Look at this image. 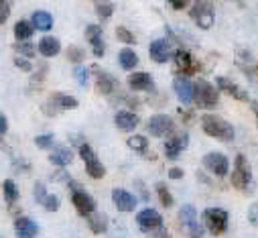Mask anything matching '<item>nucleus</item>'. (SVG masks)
Instances as JSON below:
<instances>
[{"mask_svg": "<svg viewBox=\"0 0 258 238\" xmlns=\"http://www.w3.org/2000/svg\"><path fill=\"white\" fill-rule=\"evenodd\" d=\"M228 212L222 210V208H208L204 210L202 214V220H204V226L212 232V234H224L228 230Z\"/></svg>", "mask_w": 258, "mask_h": 238, "instance_id": "4", "label": "nucleus"}, {"mask_svg": "<svg viewBox=\"0 0 258 238\" xmlns=\"http://www.w3.org/2000/svg\"><path fill=\"white\" fill-rule=\"evenodd\" d=\"M41 206H43L47 212H57V210H59V198H57V196H49V194H47V198L43 200V204H41Z\"/></svg>", "mask_w": 258, "mask_h": 238, "instance_id": "38", "label": "nucleus"}, {"mask_svg": "<svg viewBox=\"0 0 258 238\" xmlns=\"http://www.w3.org/2000/svg\"><path fill=\"white\" fill-rule=\"evenodd\" d=\"M126 143H128V147H131L133 151H139V153L147 151V147H149V139H145L143 135H135V137L128 139Z\"/></svg>", "mask_w": 258, "mask_h": 238, "instance_id": "30", "label": "nucleus"}, {"mask_svg": "<svg viewBox=\"0 0 258 238\" xmlns=\"http://www.w3.org/2000/svg\"><path fill=\"white\" fill-rule=\"evenodd\" d=\"M250 222L252 224H258V204H254L250 208Z\"/></svg>", "mask_w": 258, "mask_h": 238, "instance_id": "45", "label": "nucleus"}, {"mask_svg": "<svg viewBox=\"0 0 258 238\" xmlns=\"http://www.w3.org/2000/svg\"><path fill=\"white\" fill-rule=\"evenodd\" d=\"M11 17V0H0V25Z\"/></svg>", "mask_w": 258, "mask_h": 238, "instance_id": "39", "label": "nucleus"}, {"mask_svg": "<svg viewBox=\"0 0 258 238\" xmlns=\"http://www.w3.org/2000/svg\"><path fill=\"white\" fill-rule=\"evenodd\" d=\"M53 135H39V137H35V145L39 147V149H51L53 147Z\"/></svg>", "mask_w": 258, "mask_h": 238, "instance_id": "37", "label": "nucleus"}, {"mask_svg": "<svg viewBox=\"0 0 258 238\" xmlns=\"http://www.w3.org/2000/svg\"><path fill=\"white\" fill-rule=\"evenodd\" d=\"M59 49H61V45H59V39H55V37H43L39 41V51L43 57H55L59 53Z\"/></svg>", "mask_w": 258, "mask_h": 238, "instance_id": "23", "label": "nucleus"}, {"mask_svg": "<svg viewBox=\"0 0 258 238\" xmlns=\"http://www.w3.org/2000/svg\"><path fill=\"white\" fill-rule=\"evenodd\" d=\"M72 204L76 206V210H78L82 216H90V214L94 212V208H96L94 198H92L90 194H86L82 188L72 192Z\"/></svg>", "mask_w": 258, "mask_h": 238, "instance_id": "11", "label": "nucleus"}, {"mask_svg": "<svg viewBox=\"0 0 258 238\" xmlns=\"http://www.w3.org/2000/svg\"><path fill=\"white\" fill-rule=\"evenodd\" d=\"M128 86L137 92H155V82H153V76L147 74V72H139V74H133L128 78Z\"/></svg>", "mask_w": 258, "mask_h": 238, "instance_id": "15", "label": "nucleus"}, {"mask_svg": "<svg viewBox=\"0 0 258 238\" xmlns=\"http://www.w3.org/2000/svg\"><path fill=\"white\" fill-rule=\"evenodd\" d=\"M116 37L122 41V43H128V45H133V43H137V39H135V35L128 31V29H124V27H118L116 29Z\"/></svg>", "mask_w": 258, "mask_h": 238, "instance_id": "36", "label": "nucleus"}, {"mask_svg": "<svg viewBox=\"0 0 258 238\" xmlns=\"http://www.w3.org/2000/svg\"><path fill=\"white\" fill-rule=\"evenodd\" d=\"M118 62H120V68L122 70H135L137 64H139V57L133 49H122L118 53Z\"/></svg>", "mask_w": 258, "mask_h": 238, "instance_id": "24", "label": "nucleus"}, {"mask_svg": "<svg viewBox=\"0 0 258 238\" xmlns=\"http://www.w3.org/2000/svg\"><path fill=\"white\" fill-rule=\"evenodd\" d=\"M169 3L173 5V9H175V11H183V9H187L189 0H169Z\"/></svg>", "mask_w": 258, "mask_h": 238, "instance_id": "43", "label": "nucleus"}, {"mask_svg": "<svg viewBox=\"0 0 258 238\" xmlns=\"http://www.w3.org/2000/svg\"><path fill=\"white\" fill-rule=\"evenodd\" d=\"M149 53H151V59L155 64H167L171 59V45L165 39H157V41L151 43Z\"/></svg>", "mask_w": 258, "mask_h": 238, "instance_id": "13", "label": "nucleus"}, {"mask_svg": "<svg viewBox=\"0 0 258 238\" xmlns=\"http://www.w3.org/2000/svg\"><path fill=\"white\" fill-rule=\"evenodd\" d=\"M204 165H206V169L208 171H212L216 177H224V175H228V171H230V163H228V157L226 155H222V153H208L206 157H204Z\"/></svg>", "mask_w": 258, "mask_h": 238, "instance_id": "7", "label": "nucleus"}, {"mask_svg": "<svg viewBox=\"0 0 258 238\" xmlns=\"http://www.w3.org/2000/svg\"><path fill=\"white\" fill-rule=\"evenodd\" d=\"M15 64H17V68H21L23 72H31V64L27 62V59H23L21 55H19V57H15Z\"/></svg>", "mask_w": 258, "mask_h": 238, "instance_id": "42", "label": "nucleus"}, {"mask_svg": "<svg viewBox=\"0 0 258 238\" xmlns=\"http://www.w3.org/2000/svg\"><path fill=\"white\" fill-rule=\"evenodd\" d=\"M86 37H88V41H90V45H92L94 55H96V57H102L104 51H106V45H104V39H102V29H100V25H88Z\"/></svg>", "mask_w": 258, "mask_h": 238, "instance_id": "16", "label": "nucleus"}, {"mask_svg": "<svg viewBox=\"0 0 258 238\" xmlns=\"http://www.w3.org/2000/svg\"><path fill=\"white\" fill-rule=\"evenodd\" d=\"M112 202H114L116 210H120V212H133L137 208V198L133 194H128L126 190H114Z\"/></svg>", "mask_w": 258, "mask_h": 238, "instance_id": "14", "label": "nucleus"}, {"mask_svg": "<svg viewBox=\"0 0 258 238\" xmlns=\"http://www.w3.org/2000/svg\"><path fill=\"white\" fill-rule=\"evenodd\" d=\"M7 131H9V123H7V118L0 114V135H7Z\"/></svg>", "mask_w": 258, "mask_h": 238, "instance_id": "46", "label": "nucleus"}, {"mask_svg": "<svg viewBox=\"0 0 258 238\" xmlns=\"http://www.w3.org/2000/svg\"><path fill=\"white\" fill-rule=\"evenodd\" d=\"M3 190H5V200H7V204H9V206H11V204H15V202L19 200V190H17L15 182L7 180V182L3 184Z\"/></svg>", "mask_w": 258, "mask_h": 238, "instance_id": "29", "label": "nucleus"}, {"mask_svg": "<svg viewBox=\"0 0 258 238\" xmlns=\"http://www.w3.org/2000/svg\"><path fill=\"white\" fill-rule=\"evenodd\" d=\"M256 72H258V64H256Z\"/></svg>", "mask_w": 258, "mask_h": 238, "instance_id": "48", "label": "nucleus"}, {"mask_svg": "<svg viewBox=\"0 0 258 238\" xmlns=\"http://www.w3.org/2000/svg\"><path fill=\"white\" fill-rule=\"evenodd\" d=\"M112 5L110 3H106V0H98V5H96V13H98V17L102 19V21H106V19H110L112 17Z\"/></svg>", "mask_w": 258, "mask_h": 238, "instance_id": "33", "label": "nucleus"}, {"mask_svg": "<svg viewBox=\"0 0 258 238\" xmlns=\"http://www.w3.org/2000/svg\"><path fill=\"white\" fill-rule=\"evenodd\" d=\"M33 27L35 29H39V31H49L51 27H53V17L49 15V13H45V11H37L35 15H33Z\"/></svg>", "mask_w": 258, "mask_h": 238, "instance_id": "26", "label": "nucleus"}, {"mask_svg": "<svg viewBox=\"0 0 258 238\" xmlns=\"http://www.w3.org/2000/svg\"><path fill=\"white\" fill-rule=\"evenodd\" d=\"M175 131V123L173 118L167 114H157L149 121V133L155 137H167Z\"/></svg>", "mask_w": 258, "mask_h": 238, "instance_id": "8", "label": "nucleus"}, {"mask_svg": "<svg viewBox=\"0 0 258 238\" xmlns=\"http://www.w3.org/2000/svg\"><path fill=\"white\" fill-rule=\"evenodd\" d=\"M202 127L206 131V135H210V137H214L218 141H226V143L234 141V127L230 123H226L224 118H220V116H214V114L204 116Z\"/></svg>", "mask_w": 258, "mask_h": 238, "instance_id": "1", "label": "nucleus"}, {"mask_svg": "<svg viewBox=\"0 0 258 238\" xmlns=\"http://www.w3.org/2000/svg\"><path fill=\"white\" fill-rule=\"evenodd\" d=\"M114 123H116V127H118L120 131L131 133V131H135V129L141 125V118H139L135 112H126V110H122V112L116 114Z\"/></svg>", "mask_w": 258, "mask_h": 238, "instance_id": "18", "label": "nucleus"}, {"mask_svg": "<svg viewBox=\"0 0 258 238\" xmlns=\"http://www.w3.org/2000/svg\"><path fill=\"white\" fill-rule=\"evenodd\" d=\"M90 230L94 232V234H104L106 230H108V218L104 216V214H90Z\"/></svg>", "mask_w": 258, "mask_h": 238, "instance_id": "27", "label": "nucleus"}, {"mask_svg": "<svg viewBox=\"0 0 258 238\" xmlns=\"http://www.w3.org/2000/svg\"><path fill=\"white\" fill-rule=\"evenodd\" d=\"M187 145H189V137L185 133H177L175 135V131H173L171 133V139L165 143V155L169 159H177L181 155V151L187 149Z\"/></svg>", "mask_w": 258, "mask_h": 238, "instance_id": "10", "label": "nucleus"}, {"mask_svg": "<svg viewBox=\"0 0 258 238\" xmlns=\"http://www.w3.org/2000/svg\"><path fill=\"white\" fill-rule=\"evenodd\" d=\"M15 49H17V53L27 55V57H33V55H35V47L31 45V41H29V39H27V41H19V43L15 45Z\"/></svg>", "mask_w": 258, "mask_h": 238, "instance_id": "35", "label": "nucleus"}, {"mask_svg": "<svg viewBox=\"0 0 258 238\" xmlns=\"http://www.w3.org/2000/svg\"><path fill=\"white\" fill-rule=\"evenodd\" d=\"M33 33H35V27L29 21H19L15 25V37H17V41H27V39L33 37Z\"/></svg>", "mask_w": 258, "mask_h": 238, "instance_id": "28", "label": "nucleus"}, {"mask_svg": "<svg viewBox=\"0 0 258 238\" xmlns=\"http://www.w3.org/2000/svg\"><path fill=\"white\" fill-rule=\"evenodd\" d=\"M218 100H220V90L206 82V80H200L196 86H193V102L202 108H216L218 106Z\"/></svg>", "mask_w": 258, "mask_h": 238, "instance_id": "2", "label": "nucleus"}, {"mask_svg": "<svg viewBox=\"0 0 258 238\" xmlns=\"http://www.w3.org/2000/svg\"><path fill=\"white\" fill-rule=\"evenodd\" d=\"M189 15L200 29H212V25H214V5L210 3V0H196L191 11H189Z\"/></svg>", "mask_w": 258, "mask_h": 238, "instance_id": "5", "label": "nucleus"}, {"mask_svg": "<svg viewBox=\"0 0 258 238\" xmlns=\"http://www.w3.org/2000/svg\"><path fill=\"white\" fill-rule=\"evenodd\" d=\"M15 232H17V236H21V238H33V236L39 234V226H37L35 220L21 216V218L15 220Z\"/></svg>", "mask_w": 258, "mask_h": 238, "instance_id": "19", "label": "nucleus"}, {"mask_svg": "<svg viewBox=\"0 0 258 238\" xmlns=\"http://www.w3.org/2000/svg\"><path fill=\"white\" fill-rule=\"evenodd\" d=\"M232 186L242 192H246L252 186V167L244 155H236V163L232 171Z\"/></svg>", "mask_w": 258, "mask_h": 238, "instance_id": "3", "label": "nucleus"}, {"mask_svg": "<svg viewBox=\"0 0 258 238\" xmlns=\"http://www.w3.org/2000/svg\"><path fill=\"white\" fill-rule=\"evenodd\" d=\"M252 110H254V114L258 116V102H254V104H252Z\"/></svg>", "mask_w": 258, "mask_h": 238, "instance_id": "47", "label": "nucleus"}, {"mask_svg": "<svg viewBox=\"0 0 258 238\" xmlns=\"http://www.w3.org/2000/svg\"><path fill=\"white\" fill-rule=\"evenodd\" d=\"M57 100H59V108H61V110H76V108L80 106V102H78L74 96L57 94Z\"/></svg>", "mask_w": 258, "mask_h": 238, "instance_id": "32", "label": "nucleus"}, {"mask_svg": "<svg viewBox=\"0 0 258 238\" xmlns=\"http://www.w3.org/2000/svg\"><path fill=\"white\" fill-rule=\"evenodd\" d=\"M137 224H139V228L143 232H157L161 228V224H163V218H161V214L157 210L149 208V210H143L137 216Z\"/></svg>", "mask_w": 258, "mask_h": 238, "instance_id": "9", "label": "nucleus"}, {"mask_svg": "<svg viewBox=\"0 0 258 238\" xmlns=\"http://www.w3.org/2000/svg\"><path fill=\"white\" fill-rule=\"evenodd\" d=\"M179 220H181V224L193 234V236H200L202 234V228L198 226V210L193 208V206H183L181 208V212H179Z\"/></svg>", "mask_w": 258, "mask_h": 238, "instance_id": "12", "label": "nucleus"}, {"mask_svg": "<svg viewBox=\"0 0 258 238\" xmlns=\"http://www.w3.org/2000/svg\"><path fill=\"white\" fill-rule=\"evenodd\" d=\"M80 157L84 159L86 171L90 173V177H94V180H102L104 173H106V169H104V165L100 163V159L96 157L94 149H92L88 143H82V145H80Z\"/></svg>", "mask_w": 258, "mask_h": 238, "instance_id": "6", "label": "nucleus"}, {"mask_svg": "<svg viewBox=\"0 0 258 238\" xmlns=\"http://www.w3.org/2000/svg\"><path fill=\"white\" fill-rule=\"evenodd\" d=\"M49 161L53 165H57V167H66V165H70L74 161V153L70 149H66V147H59V149H53V153L49 155Z\"/></svg>", "mask_w": 258, "mask_h": 238, "instance_id": "22", "label": "nucleus"}, {"mask_svg": "<svg viewBox=\"0 0 258 238\" xmlns=\"http://www.w3.org/2000/svg\"><path fill=\"white\" fill-rule=\"evenodd\" d=\"M173 59H175V66H177V70L181 74H189L193 70V59H191V55L187 51H177L173 55Z\"/></svg>", "mask_w": 258, "mask_h": 238, "instance_id": "25", "label": "nucleus"}, {"mask_svg": "<svg viewBox=\"0 0 258 238\" xmlns=\"http://www.w3.org/2000/svg\"><path fill=\"white\" fill-rule=\"evenodd\" d=\"M84 49L82 47H78V45H72L70 49H68V59H70V62L72 64H80L82 62V59H84Z\"/></svg>", "mask_w": 258, "mask_h": 238, "instance_id": "34", "label": "nucleus"}, {"mask_svg": "<svg viewBox=\"0 0 258 238\" xmlns=\"http://www.w3.org/2000/svg\"><path fill=\"white\" fill-rule=\"evenodd\" d=\"M175 92H177V98L183 102V104H191L193 102V86L189 84L187 78H177L175 84H173Z\"/></svg>", "mask_w": 258, "mask_h": 238, "instance_id": "20", "label": "nucleus"}, {"mask_svg": "<svg viewBox=\"0 0 258 238\" xmlns=\"http://www.w3.org/2000/svg\"><path fill=\"white\" fill-rule=\"evenodd\" d=\"M88 74H90V70H86V68H76V72H74L76 80H78L82 86H86V84H88Z\"/></svg>", "mask_w": 258, "mask_h": 238, "instance_id": "41", "label": "nucleus"}, {"mask_svg": "<svg viewBox=\"0 0 258 238\" xmlns=\"http://www.w3.org/2000/svg\"><path fill=\"white\" fill-rule=\"evenodd\" d=\"M45 198H47V188L43 186V182H37L35 184V200H37V204H43Z\"/></svg>", "mask_w": 258, "mask_h": 238, "instance_id": "40", "label": "nucleus"}, {"mask_svg": "<svg viewBox=\"0 0 258 238\" xmlns=\"http://www.w3.org/2000/svg\"><path fill=\"white\" fill-rule=\"evenodd\" d=\"M98 74H96V90L100 92V94H104V96H108V94H112L114 92V88H116V82H114V78H110L108 74H104V72H100L98 68H94Z\"/></svg>", "mask_w": 258, "mask_h": 238, "instance_id": "21", "label": "nucleus"}, {"mask_svg": "<svg viewBox=\"0 0 258 238\" xmlns=\"http://www.w3.org/2000/svg\"><path fill=\"white\" fill-rule=\"evenodd\" d=\"M157 196H159V200H161V204L165 208L173 206V196H171V192H169V188L165 184H157Z\"/></svg>", "mask_w": 258, "mask_h": 238, "instance_id": "31", "label": "nucleus"}, {"mask_svg": "<svg viewBox=\"0 0 258 238\" xmlns=\"http://www.w3.org/2000/svg\"><path fill=\"white\" fill-rule=\"evenodd\" d=\"M169 177H171V180H181V177H183V169L173 167V169L169 171Z\"/></svg>", "mask_w": 258, "mask_h": 238, "instance_id": "44", "label": "nucleus"}, {"mask_svg": "<svg viewBox=\"0 0 258 238\" xmlns=\"http://www.w3.org/2000/svg\"><path fill=\"white\" fill-rule=\"evenodd\" d=\"M216 88L222 90L224 94H228V96L240 100V102H248V94H246V90H242L238 84L230 82L228 78H218V80H216Z\"/></svg>", "mask_w": 258, "mask_h": 238, "instance_id": "17", "label": "nucleus"}]
</instances>
